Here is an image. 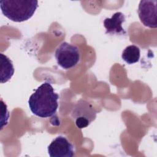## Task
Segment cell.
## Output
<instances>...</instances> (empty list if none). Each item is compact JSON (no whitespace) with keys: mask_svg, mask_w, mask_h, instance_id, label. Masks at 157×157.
I'll return each instance as SVG.
<instances>
[{"mask_svg":"<svg viewBox=\"0 0 157 157\" xmlns=\"http://www.w3.org/2000/svg\"><path fill=\"white\" fill-rule=\"evenodd\" d=\"M138 15L142 23L147 27H157V1L156 0H142L138 7Z\"/></svg>","mask_w":157,"mask_h":157,"instance_id":"5","label":"cell"},{"mask_svg":"<svg viewBox=\"0 0 157 157\" xmlns=\"http://www.w3.org/2000/svg\"><path fill=\"white\" fill-rule=\"evenodd\" d=\"M2 13L7 18L15 22H22L31 18L38 7V1L34 0H1Z\"/></svg>","mask_w":157,"mask_h":157,"instance_id":"2","label":"cell"},{"mask_svg":"<svg viewBox=\"0 0 157 157\" xmlns=\"http://www.w3.org/2000/svg\"><path fill=\"white\" fill-rule=\"evenodd\" d=\"M71 117L76 126L82 129L87 127L96 119V111L90 103L82 99L73 107Z\"/></svg>","mask_w":157,"mask_h":157,"instance_id":"4","label":"cell"},{"mask_svg":"<svg viewBox=\"0 0 157 157\" xmlns=\"http://www.w3.org/2000/svg\"><path fill=\"white\" fill-rule=\"evenodd\" d=\"M125 21L124 15L118 12L112 15L111 18H106L104 20V26L106 31L105 34L125 35L126 32L122 27V24Z\"/></svg>","mask_w":157,"mask_h":157,"instance_id":"7","label":"cell"},{"mask_svg":"<svg viewBox=\"0 0 157 157\" xmlns=\"http://www.w3.org/2000/svg\"><path fill=\"white\" fill-rule=\"evenodd\" d=\"M55 56L57 64L64 69L74 67L80 60V52L77 47L66 42L60 44L56 49Z\"/></svg>","mask_w":157,"mask_h":157,"instance_id":"3","label":"cell"},{"mask_svg":"<svg viewBox=\"0 0 157 157\" xmlns=\"http://www.w3.org/2000/svg\"><path fill=\"white\" fill-rule=\"evenodd\" d=\"M140 56V48L134 45L126 47L122 52L121 58L128 64H134L139 61Z\"/></svg>","mask_w":157,"mask_h":157,"instance_id":"9","label":"cell"},{"mask_svg":"<svg viewBox=\"0 0 157 157\" xmlns=\"http://www.w3.org/2000/svg\"><path fill=\"white\" fill-rule=\"evenodd\" d=\"M1 59V83L7 82L14 73V67L11 60L2 53L0 54Z\"/></svg>","mask_w":157,"mask_h":157,"instance_id":"8","label":"cell"},{"mask_svg":"<svg viewBox=\"0 0 157 157\" xmlns=\"http://www.w3.org/2000/svg\"><path fill=\"white\" fill-rule=\"evenodd\" d=\"M48 153L50 157H72L74 146L66 137L58 136L48 146Z\"/></svg>","mask_w":157,"mask_h":157,"instance_id":"6","label":"cell"},{"mask_svg":"<svg viewBox=\"0 0 157 157\" xmlns=\"http://www.w3.org/2000/svg\"><path fill=\"white\" fill-rule=\"evenodd\" d=\"M59 95L54 91L51 83L45 82L30 96L29 107L33 114L41 118L53 116L58 107Z\"/></svg>","mask_w":157,"mask_h":157,"instance_id":"1","label":"cell"}]
</instances>
